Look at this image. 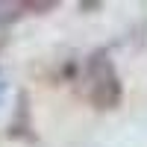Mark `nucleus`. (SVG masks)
<instances>
[{
  "mask_svg": "<svg viewBox=\"0 0 147 147\" xmlns=\"http://www.w3.org/2000/svg\"><path fill=\"white\" fill-rule=\"evenodd\" d=\"M88 100L97 109H115L121 103V82L115 77V71L109 62L91 68V88H88Z\"/></svg>",
  "mask_w": 147,
  "mask_h": 147,
  "instance_id": "f257e3e1",
  "label": "nucleus"
}]
</instances>
